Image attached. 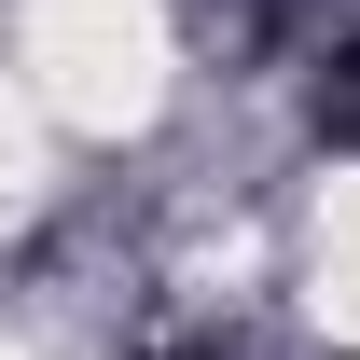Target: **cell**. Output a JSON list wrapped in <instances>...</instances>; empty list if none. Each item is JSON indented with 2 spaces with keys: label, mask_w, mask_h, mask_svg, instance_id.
Segmentation results:
<instances>
[{
  "label": "cell",
  "mask_w": 360,
  "mask_h": 360,
  "mask_svg": "<svg viewBox=\"0 0 360 360\" xmlns=\"http://www.w3.org/2000/svg\"><path fill=\"white\" fill-rule=\"evenodd\" d=\"M319 139H333V153H360V42L319 70Z\"/></svg>",
  "instance_id": "cell-1"
},
{
  "label": "cell",
  "mask_w": 360,
  "mask_h": 360,
  "mask_svg": "<svg viewBox=\"0 0 360 360\" xmlns=\"http://www.w3.org/2000/svg\"><path fill=\"white\" fill-rule=\"evenodd\" d=\"M167 360H208V347H167Z\"/></svg>",
  "instance_id": "cell-2"
}]
</instances>
